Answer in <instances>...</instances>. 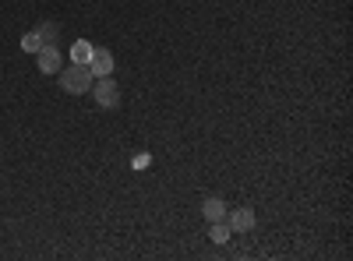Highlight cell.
I'll use <instances>...</instances> for the list:
<instances>
[{"label":"cell","instance_id":"obj_1","mask_svg":"<svg viewBox=\"0 0 353 261\" xmlns=\"http://www.w3.org/2000/svg\"><path fill=\"white\" fill-rule=\"evenodd\" d=\"M57 78H61V89L68 96H85L88 89H92V71H88L85 64H71V67H61L57 71Z\"/></svg>","mask_w":353,"mask_h":261},{"label":"cell","instance_id":"obj_2","mask_svg":"<svg viewBox=\"0 0 353 261\" xmlns=\"http://www.w3.org/2000/svg\"><path fill=\"white\" fill-rule=\"evenodd\" d=\"M96 96V103L103 106V109H117L121 106V89H117V81L110 78V74H103V78H96L92 81V89H88Z\"/></svg>","mask_w":353,"mask_h":261},{"label":"cell","instance_id":"obj_3","mask_svg":"<svg viewBox=\"0 0 353 261\" xmlns=\"http://www.w3.org/2000/svg\"><path fill=\"white\" fill-rule=\"evenodd\" d=\"M88 71H92V78H103V74H113V53L110 50H92V56H88Z\"/></svg>","mask_w":353,"mask_h":261},{"label":"cell","instance_id":"obj_4","mask_svg":"<svg viewBox=\"0 0 353 261\" xmlns=\"http://www.w3.org/2000/svg\"><path fill=\"white\" fill-rule=\"evenodd\" d=\"M226 222H230L233 233H251L254 229V209H233V212H226Z\"/></svg>","mask_w":353,"mask_h":261},{"label":"cell","instance_id":"obj_5","mask_svg":"<svg viewBox=\"0 0 353 261\" xmlns=\"http://www.w3.org/2000/svg\"><path fill=\"white\" fill-rule=\"evenodd\" d=\"M36 56H39V71L43 74H57V71H61V50H57L53 43H46Z\"/></svg>","mask_w":353,"mask_h":261},{"label":"cell","instance_id":"obj_6","mask_svg":"<svg viewBox=\"0 0 353 261\" xmlns=\"http://www.w3.org/2000/svg\"><path fill=\"white\" fill-rule=\"evenodd\" d=\"M201 212H205V219H209V222L226 219V205H223V198H205V201H201Z\"/></svg>","mask_w":353,"mask_h":261},{"label":"cell","instance_id":"obj_7","mask_svg":"<svg viewBox=\"0 0 353 261\" xmlns=\"http://www.w3.org/2000/svg\"><path fill=\"white\" fill-rule=\"evenodd\" d=\"M92 43H85V39H78L74 46H71V64H88V56H92Z\"/></svg>","mask_w":353,"mask_h":261},{"label":"cell","instance_id":"obj_8","mask_svg":"<svg viewBox=\"0 0 353 261\" xmlns=\"http://www.w3.org/2000/svg\"><path fill=\"white\" fill-rule=\"evenodd\" d=\"M43 46H46V43H43V36L36 32V28H32V32H25V36H21V50H25V53H39Z\"/></svg>","mask_w":353,"mask_h":261},{"label":"cell","instance_id":"obj_9","mask_svg":"<svg viewBox=\"0 0 353 261\" xmlns=\"http://www.w3.org/2000/svg\"><path fill=\"white\" fill-rule=\"evenodd\" d=\"M230 233H233V229H230V222H226V219L212 222V229H209V237H212V244H226V240H230Z\"/></svg>","mask_w":353,"mask_h":261},{"label":"cell","instance_id":"obj_10","mask_svg":"<svg viewBox=\"0 0 353 261\" xmlns=\"http://www.w3.org/2000/svg\"><path fill=\"white\" fill-rule=\"evenodd\" d=\"M36 32L43 36V43H57V36H61V25H57V21H43Z\"/></svg>","mask_w":353,"mask_h":261},{"label":"cell","instance_id":"obj_11","mask_svg":"<svg viewBox=\"0 0 353 261\" xmlns=\"http://www.w3.org/2000/svg\"><path fill=\"white\" fill-rule=\"evenodd\" d=\"M149 163H152L149 156H134V169H145V166H149Z\"/></svg>","mask_w":353,"mask_h":261}]
</instances>
